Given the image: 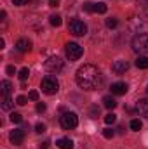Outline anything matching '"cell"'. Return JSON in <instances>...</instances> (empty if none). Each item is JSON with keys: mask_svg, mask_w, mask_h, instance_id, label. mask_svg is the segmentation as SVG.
Returning a JSON list of instances; mask_svg holds the SVG:
<instances>
[{"mask_svg": "<svg viewBox=\"0 0 148 149\" xmlns=\"http://www.w3.org/2000/svg\"><path fill=\"white\" fill-rule=\"evenodd\" d=\"M136 66H138L140 70H148V57L147 56H140V57L136 59Z\"/></svg>", "mask_w": 148, "mask_h": 149, "instance_id": "cell-16", "label": "cell"}, {"mask_svg": "<svg viewBox=\"0 0 148 149\" xmlns=\"http://www.w3.org/2000/svg\"><path fill=\"white\" fill-rule=\"evenodd\" d=\"M127 90H129V87L124 81H117V83L111 85V94H115V95H125Z\"/></svg>", "mask_w": 148, "mask_h": 149, "instance_id": "cell-9", "label": "cell"}, {"mask_svg": "<svg viewBox=\"0 0 148 149\" xmlns=\"http://www.w3.org/2000/svg\"><path fill=\"white\" fill-rule=\"evenodd\" d=\"M28 99H32V101H38V92L37 90H32V92L28 94Z\"/></svg>", "mask_w": 148, "mask_h": 149, "instance_id": "cell-28", "label": "cell"}, {"mask_svg": "<svg viewBox=\"0 0 148 149\" xmlns=\"http://www.w3.org/2000/svg\"><path fill=\"white\" fill-rule=\"evenodd\" d=\"M49 5L51 7H58L59 5V0H49Z\"/></svg>", "mask_w": 148, "mask_h": 149, "instance_id": "cell-33", "label": "cell"}, {"mask_svg": "<svg viewBox=\"0 0 148 149\" xmlns=\"http://www.w3.org/2000/svg\"><path fill=\"white\" fill-rule=\"evenodd\" d=\"M11 121L12 123H21L23 121V116L19 113H11Z\"/></svg>", "mask_w": 148, "mask_h": 149, "instance_id": "cell-21", "label": "cell"}, {"mask_svg": "<svg viewBox=\"0 0 148 149\" xmlns=\"http://www.w3.org/2000/svg\"><path fill=\"white\" fill-rule=\"evenodd\" d=\"M75 80H77V85L84 90H94L101 85L103 81V76L101 71L92 66V64H84L82 68H78V71L75 74Z\"/></svg>", "mask_w": 148, "mask_h": 149, "instance_id": "cell-1", "label": "cell"}, {"mask_svg": "<svg viewBox=\"0 0 148 149\" xmlns=\"http://www.w3.org/2000/svg\"><path fill=\"white\" fill-rule=\"evenodd\" d=\"M35 132H37V134H44V132H45V125H44V123H37V125H35Z\"/></svg>", "mask_w": 148, "mask_h": 149, "instance_id": "cell-26", "label": "cell"}, {"mask_svg": "<svg viewBox=\"0 0 148 149\" xmlns=\"http://www.w3.org/2000/svg\"><path fill=\"white\" fill-rule=\"evenodd\" d=\"M49 23H51L52 26H61V23H63V21H61V16H58V14H56V16H51V17H49Z\"/></svg>", "mask_w": 148, "mask_h": 149, "instance_id": "cell-19", "label": "cell"}, {"mask_svg": "<svg viewBox=\"0 0 148 149\" xmlns=\"http://www.w3.org/2000/svg\"><path fill=\"white\" fill-rule=\"evenodd\" d=\"M106 10H108L106 3H103V2H98V3H94V12H98V14H105Z\"/></svg>", "mask_w": 148, "mask_h": 149, "instance_id": "cell-17", "label": "cell"}, {"mask_svg": "<svg viewBox=\"0 0 148 149\" xmlns=\"http://www.w3.org/2000/svg\"><path fill=\"white\" fill-rule=\"evenodd\" d=\"M30 76V71H28V68H23L21 71H19V80L21 81H26V78Z\"/></svg>", "mask_w": 148, "mask_h": 149, "instance_id": "cell-22", "label": "cell"}, {"mask_svg": "<svg viewBox=\"0 0 148 149\" xmlns=\"http://www.w3.org/2000/svg\"><path fill=\"white\" fill-rule=\"evenodd\" d=\"M12 104H14V102H12L11 97H4V99H2V109H4V111H9V109L12 108Z\"/></svg>", "mask_w": 148, "mask_h": 149, "instance_id": "cell-18", "label": "cell"}, {"mask_svg": "<svg viewBox=\"0 0 148 149\" xmlns=\"http://www.w3.org/2000/svg\"><path fill=\"white\" fill-rule=\"evenodd\" d=\"M40 88H42V92L52 95V94H56V92L59 90V83H58V80H56L54 76H45V78H42V81H40Z\"/></svg>", "mask_w": 148, "mask_h": 149, "instance_id": "cell-3", "label": "cell"}, {"mask_svg": "<svg viewBox=\"0 0 148 149\" xmlns=\"http://www.w3.org/2000/svg\"><path fill=\"white\" fill-rule=\"evenodd\" d=\"M115 120H117V114H113V113H108V114L105 116V123H108V125L115 123Z\"/></svg>", "mask_w": 148, "mask_h": 149, "instance_id": "cell-23", "label": "cell"}, {"mask_svg": "<svg viewBox=\"0 0 148 149\" xmlns=\"http://www.w3.org/2000/svg\"><path fill=\"white\" fill-rule=\"evenodd\" d=\"M0 87H2V97H11V90H12L11 83H9L7 80H4V81L0 83Z\"/></svg>", "mask_w": 148, "mask_h": 149, "instance_id": "cell-14", "label": "cell"}, {"mask_svg": "<svg viewBox=\"0 0 148 149\" xmlns=\"http://www.w3.org/2000/svg\"><path fill=\"white\" fill-rule=\"evenodd\" d=\"M136 111L140 113V116L148 118V99H140L136 102Z\"/></svg>", "mask_w": 148, "mask_h": 149, "instance_id": "cell-11", "label": "cell"}, {"mask_svg": "<svg viewBox=\"0 0 148 149\" xmlns=\"http://www.w3.org/2000/svg\"><path fill=\"white\" fill-rule=\"evenodd\" d=\"M16 49H18L19 52H30V49H32V42L26 40V38H19V40L16 42Z\"/></svg>", "mask_w": 148, "mask_h": 149, "instance_id": "cell-12", "label": "cell"}, {"mask_svg": "<svg viewBox=\"0 0 148 149\" xmlns=\"http://www.w3.org/2000/svg\"><path fill=\"white\" fill-rule=\"evenodd\" d=\"M12 3H14V5H23L25 0H12Z\"/></svg>", "mask_w": 148, "mask_h": 149, "instance_id": "cell-34", "label": "cell"}, {"mask_svg": "<svg viewBox=\"0 0 148 149\" xmlns=\"http://www.w3.org/2000/svg\"><path fill=\"white\" fill-rule=\"evenodd\" d=\"M147 92H148V87H147Z\"/></svg>", "mask_w": 148, "mask_h": 149, "instance_id": "cell-36", "label": "cell"}, {"mask_svg": "<svg viewBox=\"0 0 148 149\" xmlns=\"http://www.w3.org/2000/svg\"><path fill=\"white\" fill-rule=\"evenodd\" d=\"M68 31H70L72 35H75V37H84V35L87 33V26H85V23L80 21V19H72L70 24H68Z\"/></svg>", "mask_w": 148, "mask_h": 149, "instance_id": "cell-6", "label": "cell"}, {"mask_svg": "<svg viewBox=\"0 0 148 149\" xmlns=\"http://www.w3.org/2000/svg\"><path fill=\"white\" fill-rule=\"evenodd\" d=\"M129 70V64H127V61H115L113 64H111V71L115 74H124L125 71Z\"/></svg>", "mask_w": 148, "mask_h": 149, "instance_id": "cell-8", "label": "cell"}, {"mask_svg": "<svg viewBox=\"0 0 148 149\" xmlns=\"http://www.w3.org/2000/svg\"><path fill=\"white\" fill-rule=\"evenodd\" d=\"M40 148H42V149H49V142H47V141H45V142H44V144H40Z\"/></svg>", "mask_w": 148, "mask_h": 149, "instance_id": "cell-35", "label": "cell"}, {"mask_svg": "<svg viewBox=\"0 0 148 149\" xmlns=\"http://www.w3.org/2000/svg\"><path fill=\"white\" fill-rule=\"evenodd\" d=\"M103 106H105L106 109H113V108L117 106V101H115L111 95H105V97H103Z\"/></svg>", "mask_w": 148, "mask_h": 149, "instance_id": "cell-15", "label": "cell"}, {"mask_svg": "<svg viewBox=\"0 0 148 149\" xmlns=\"http://www.w3.org/2000/svg\"><path fill=\"white\" fill-rule=\"evenodd\" d=\"M59 123H61V127L65 130H73L75 127L78 125V116L72 111H66V113H63V116L59 118Z\"/></svg>", "mask_w": 148, "mask_h": 149, "instance_id": "cell-4", "label": "cell"}, {"mask_svg": "<svg viewBox=\"0 0 148 149\" xmlns=\"http://www.w3.org/2000/svg\"><path fill=\"white\" fill-rule=\"evenodd\" d=\"M103 135H105V139H111V137L115 135V132H113L111 128H105V130H103Z\"/></svg>", "mask_w": 148, "mask_h": 149, "instance_id": "cell-24", "label": "cell"}, {"mask_svg": "<svg viewBox=\"0 0 148 149\" xmlns=\"http://www.w3.org/2000/svg\"><path fill=\"white\" fill-rule=\"evenodd\" d=\"M117 23H118V21H117V19H113V17L106 19V26H108V28H115V26H117Z\"/></svg>", "mask_w": 148, "mask_h": 149, "instance_id": "cell-27", "label": "cell"}, {"mask_svg": "<svg viewBox=\"0 0 148 149\" xmlns=\"http://www.w3.org/2000/svg\"><path fill=\"white\" fill-rule=\"evenodd\" d=\"M5 71H7V74H14V73H16V68H14V66H7V70H5Z\"/></svg>", "mask_w": 148, "mask_h": 149, "instance_id": "cell-32", "label": "cell"}, {"mask_svg": "<svg viewBox=\"0 0 148 149\" xmlns=\"http://www.w3.org/2000/svg\"><path fill=\"white\" fill-rule=\"evenodd\" d=\"M82 54H84V49H82L77 42H70V43H66V57H68L70 61H77V59H80Z\"/></svg>", "mask_w": 148, "mask_h": 149, "instance_id": "cell-7", "label": "cell"}, {"mask_svg": "<svg viewBox=\"0 0 148 149\" xmlns=\"http://www.w3.org/2000/svg\"><path fill=\"white\" fill-rule=\"evenodd\" d=\"M26 102H28V99H26L25 95H19V97L16 99V104H19V106H25Z\"/></svg>", "mask_w": 148, "mask_h": 149, "instance_id": "cell-25", "label": "cell"}, {"mask_svg": "<svg viewBox=\"0 0 148 149\" xmlns=\"http://www.w3.org/2000/svg\"><path fill=\"white\" fill-rule=\"evenodd\" d=\"M98 114H99V109H98V108H92V109H91V116H92V118H98Z\"/></svg>", "mask_w": 148, "mask_h": 149, "instance_id": "cell-31", "label": "cell"}, {"mask_svg": "<svg viewBox=\"0 0 148 149\" xmlns=\"http://www.w3.org/2000/svg\"><path fill=\"white\" fill-rule=\"evenodd\" d=\"M9 139H11V142H12V144L19 146V144L25 141V132H23L21 128H18V130H12V132H11V135H9Z\"/></svg>", "mask_w": 148, "mask_h": 149, "instance_id": "cell-10", "label": "cell"}, {"mask_svg": "<svg viewBox=\"0 0 148 149\" xmlns=\"http://www.w3.org/2000/svg\"><path fill=\"white\" fill-rule=\"evenodd\" d=\"M45 111V104L44 102H38L37 104V113H44Z\"/></svg>", "mask_w": 148, "mask_h": 149, "instance_id": "cell-30", "label": "cell"}, {"mask_svg": "<svg viewBox=\"0 0 148 149\" xmlns=\"http://www.w3.org/2000/svg\"><path fill=\"white\" fill-rule=\"evenodd\" d=\"M84 9H85L87 12H92V10H94V3H91V2H87V3H84Z\"/></svg>", "mask_w": 148, "mask_h": 149, "instance_id": "cell-29", "label": "cell"}, {"mask_svg": "<svg viewBox=\"0 0 148 149\" xmlns=\"http://www.w3.org/2000/svg\"><path fill=\"white\" fill-rule=\"evenodd\" d=\"M129 127H131V130H134V132H138V130H140V128H141V127H143V123H141V121H140V120H132V121H131V125H129Z\"/></svg>", "mask_w": 148, "mask_h": 149, "instance_id": "cell-20", "label": "cell"}, {"mask_svg": "<svg viewBox=\"0 0 148 149\" xmlns=\"http://www.w3.org/2000/svg\"><path fill=\"white\" fill-rule=\"evenodd\" d=\"M132 50L138 54H148V35L140 33L132 38Z\"/></svg>", "mask_w": 148, "mask_h": 149, "instance_id": "cell-2", "label": "cell"}, {"mask_svg": "<svg viewBox=\"0 0 148 149\" xmlns=\"http://www.w3.org/2000/svg\"><path fill=\"white\" fill-rule=\"evenodd\" d=\"M45 70L49 71V73L52 74H58L61 70H63V59L61 57H58V56H52V57H49L47 61H45Z\"/></svg>", "mask_w": 148, "mask_h": 149, "instance_id": "cell-5", "label": "cell"}, {"mask_svg": "<svg viewBox=\"0 0 148 149\" xmlns=\"http://www.w3.org/2000/svg\"><path fill=\"white\" fill-rule=\"evenodd\" d=\"M56 144H58V148L59 149H73V141L68 139V137H61Z\"/></svg>", "mask_w": 148, "mask_h": 149, "instance_id": "cell-13", "label": "cell"}]
</instances>
